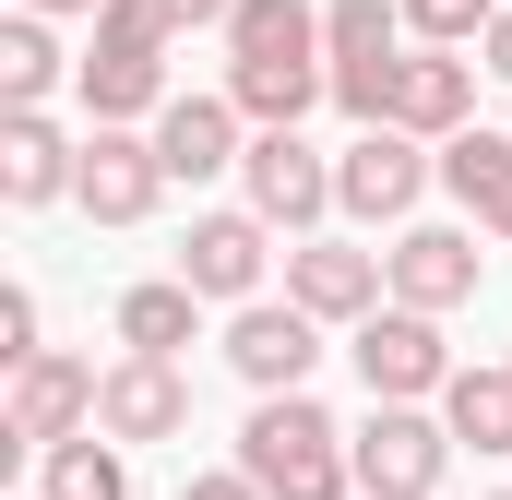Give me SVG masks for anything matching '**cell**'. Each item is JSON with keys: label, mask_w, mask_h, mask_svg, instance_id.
<instances>
[{"label": "cell", "mask_w": 512, "mask_h": 500, "mask_svg": "<svg viewBox=\"0 0 512 500\" xmlns=\"http://www.w3.org/2000/svg\"><path fill=\"white\" fill-rule=\"evenodd\" d=\"M239 477L262 500H346L358 489V453H346V429L310 393H262L251 429H239Z\"/></svg>", "instance_id": "cell-1"}, {"label": "cell", "mask_w": 512, "mask_h": 500, "mask_svg": "<svg viewBox=\"0 0 512 500\" xmlns=\"http://www.w3.org/2000/svg\"><path fill=\"white\" fill-rule=\"evenodd\" d=\"M167 12L155 0H108L96 12V48H84V108H96V131L143 120V108H167Z\"/></svg>", "instance_id": "cell-2"}, {"label": "cell", "mask_w": 512, "mask_h": 500, "mask_svg": "<svg viewBox=\"0 0 512 500\" xmlns=\"http://www.w3.org/2000/svg\"><path fill=\"white\" fill-rule=\"evenodd\" d=\"M322 72H334V108H346L358 131H393L405 12H382V0H322Z\"/></svg>", "instance_id": "cell-3"}, {"label": "cell", "mask_w": 512, "mask_h": 500, "mask_svg": "<svg viewBox=\"0 0 512 500\" xmlns=\"http://www.w3.org/2000/svg\"><path fill=\"white\" fill-rule=\"evenodd\" d=\"M346 453H358V489L370 500H429L441 465H453V429L417 417V405H370V429H346Z\"/></svg>", "instance_id": "cell-4"}, {"label": "cell", "mask_w": 512, "mask_h": 500, "mask_svg": "<svg viewBox=\"0 0 512 500\" xmlns=\"http://www.w3.org/2000/svg\"><path fill=\"white\" fill-rule=\"evenodd\" d=\"M346 358H358V381H370V405H417V393H453V358H441V322H429V310H370Z\"/></svg>", "instance_id": "cell-5"}, {"label": "cell", "mask_w": 512, "mask_h": 500, "mask_svg": "<svg viewBox=\"0 0 512 500\" xmlns=\"http://www.w3.org/2000/svg\"><path fill=\"white\" fill-rule=\"evenodd\" d=\"M227 370L251 381V393H310V370H322V322H310L298 298H251V310L227 322Z\"/></svg>", "instance_id": "cell-6"}, {"label": "cell", "mask_w": 512, "mask_h": 500, "mask_svg": "<svg viewBox=\"0 0 512 500\" xmlns=\"http://www.w3.org/2000/svg\"><path fill=\"white\" fill-rule=\"evenodd\" d=\"M239 179H251V215H262V227H286V239H310V227L334 215V167H322L298 131H251Z\"/></svg>", "instance_id": "cell-7"}, {"label": "cell", "mask_w": 512, "mask_h": 500, "mask_svg": "<svg viewBox=\"0 0 512 500\" xmlns=\"http://www.w3.org/2000/svg\"><path fill=\"white\" fill-rule=\"evenodd\" d=\"M417 191H429L417 131H358V143L334 155V203H346L358 227H405V215H417Z\"/></svg>", "instance_id": "cell-8"}, {"label": "cell", "mask_w": 512, "mask_h": 500, "mask_svg": "<svg viewBox=\"0 0 512 500\" xmlns=\"http://www.w3.org/2000/svg\"><path fill=\"white\" fill-rule=\"evenodd\" d=\"M96 381H108V370H84V358H60V346H48L36 370H12V417H0L12 453H60V441H84V429H96Z\"/></svg>", "instance_id": "cell-9"}, {"label": "cell", "mask_w": 512, "mask_h": 500, "mask_svg": "<svg viewBox=\"0 0 512 500\" xmlns=\"http://www.w3.org/2000/svg\"><path fill=\"white\" fill-rule=\"evenodd\" d=\"M262 262H274V227H262L251 203H227V215H191V239H179V286H191V298H239V310H251Z\"/></svg>", "instance_id": "cell-10"}, {"label": "cell", "mask_w": 512, "mask_h": 500, "mask_svg": "<svg viewBox=\"0 0 512 500\" xmlns=\"http://www.w3.org/2000/svg\"><path fill=\"white\" fill-rule=\"evenodd\" d=\"M382 286H393L382 250H346V239H298V250H286V298H298L310 322H370Z\"/></svg>", "instance_id": "cell-11"}, {"label": "cell", "mask_w": 512, "mask_h": 500, "mask_svg": "<svg viewBox=\"0 0 512 500\" xmlns=\"http://www.w3.org/2000/svg\"><path fill=\"white\" fill-rule=\"evenodd\" d=\"M393 262V310H465L477 298V227H405V239L382 250Z\"/></svg>", "instance_id": "cell-12"}, {"label": "cell", "mask_w": 512, "mask_h": 500, "mask_svg": "<svg viewBox=\"0 0 512 500\" xmlns=\"http://www.w3.org/2000/svg\"><path fill=\"white\" fill-rule=\"evenodd\" d=\"M96 429H108V441H179V429H191L179 358H120V370L96 381Z\"/></svg>", "instance_id": "cell-13"}, {"label": "cell", "mask_w": 512, "mask_h": 500, "mask_svg": "<svg viewBox=\"0 0 512 500\" xmlns=\"http://www.w3.org/2000/svg\"><path fill=\"white\" fill-rule=\"evenodd\" d=\"M155 191H167V167H155L143 131H96V143H84V191H72V203H84L96 227H143Z\"/></svg>", "instance_id": "cell-14"}, {"label": "cell", "mask_w": 512, "mask_h": 500, "mask_svg": "<svg viewBox=\"0 0 512 500\" xmlns=\"http://www.w3.org/2000/svg\"><path fill=\"white\" fill-rule=\"evenodd\" d=\"M239 155H251V143H239V108H227V96H167V108H155V167H167V179H227Z\"/></svg>", "instance_id": "cell-15"}, {"label": "cell", "mask_w": 512, "mask_h": 500, "mask_svg": "<svg viewBox=\"0 0 512 500\" xmlns=\"http://www.w3.org/2000/svg\"><path fill=\"white\" fill-rule=\"evenodd\" d=\"M60 191H84V143H60L48 108L0 120V203H60Z\"/></svg>", "instance_id": "cell-16"}, {"label": "cell", "mask_w": 512, "mask_h": 500, "mask_svg": "<svg viewBox=\"0 0 512 500\" xmlns=\"http://www.w3.org/2000/svg\"><path fill=\"white\" fill-rule=\"evenodd\" d=\"M227 72H322V12L310 0H239Z\"/></svg>", "instance_id": "cell-17"}, {"label": "cell", "mask_w": 512, "mask_h": 500, "mask_svg": "<svg viewBox=\"0 0 512 500\" xmlns=\"http://www.w3.org/2000/svg\"><path fill=\"white\" fill-rule=\"evenodd\" d=\"M465 108H477V72L441 60V48H417L405 84H393V131H417V143H465Z\"/></svg>", "instance_id": "cell-18"}, {"label": "cell", "mask_w": 512, "mask_h": 500, "mask_svg": "<svg viewBox=\"0 0 512 500\" xmlns=\"http://www.w3.org/2000/svg\"><path fill=\"white\" fill-rule=\"evenodd\" d=\"M441 191L489 227V239H512V143L501 131H465V143H441Z\"/></svg>", "instance_id": "cell-19"}, {"label": "cell", "mask_w": 512, "mask_h": 500, "mask_svg": "<svg viewBox=\"0 0 512 500\" xmlns=\"http://www.w3.org/2000/svg\"><path fill=\"white\" fill-rule=\"evenodd\" d=\"M60 72H84V60H60V36H48L36 12H12V24H0V108H12V120H24V108H48V84H60Z\"/></svg>", "instance_id": "cell-20"}, {"label": "cell", "mask_w": 512, "mask_h": 500, "mask_svg": "<svg viewBox=\"0 0 512 500\" xmlns=\"http://www.w3.org/2000/svg\"><path fill=\"white\" fill-rule=\"evenodd\" d=\"M441 429H453V441H477V453H512V370H453Z\"/></svg>", "instance_id": "cell-21"}, {"label": "cell", "mask_w": 512, "mask_h": 500, "mask_svg": "<svg viewBox=\"0 0 512 500\" xmlns=\"http://www.w3.org/2000/svg\"><path fill=\"white\" fill-rule=\"evenodd\" d=\"M120 346L131 358H179V346H191V286H179V274H155V286L120 298Z\"/></svg>", "instance_id": "cell-22"}, {"label": "cell", "mask_w": 512, "mask_h": 500, "mask_svg": "<svg viewBox=\"0 0 512 500\" xmlns=\"http://www.w3.org/2000/svg\"><path fill=\"white\" fill-rule=\"evenodd\" d=\"M48 500H131V465L108 429H84V441H60L48 453Z\"/></svg>", "instance_id": "cell-23"}, {"label": "cell", "mask_w": 512, "mask_h": 500, "mask_svg": "<svg viewBox=\"0 0 512 500\" xmlns=\"http://www.w3.org/2000/svg\"><path fill=\"white\" fill-rule=\"evenodd\" d=\"M393 12H405L429 48H465V36H489V24H501L512 0H393Z\"/></svg>", "instance_id": "cell-24"}, {"label": "cell", "mask_w": 512, "mask_h": 500, "mask_svg": "<svg viewBox=\"0 0 512 500\" xmlns=\"http://www.w3.org/2000/svg\"><path fill=\"white\" fill-rule=\"evenodd\" d=\"M0 358H12V370H36V358H48V346H36V298H24V286H0Z\"/></svg>", "instance_id": "cell-25"}, {"label": "cell", "mask_w": 512, "mask_h": 500, "mask_svg": "<svg viewBox=\"0 0 512 500\" xmlns=\"http://www.w3.org/2000/svg\"><path fill=\"white\" fill-rule=\"evenodd\" d=\"M155 12H167L179 36H191V24H239V0H155Z\"/></svg>", "instance_id": "cell-26"}, {"label": "cell", "mask_w": 512, "mask_h": 500, "mask_svg": "<svg viewBox=\"0 0 512 500\" xmlns=\"http://www.w3.org/2000/svg\"><path fill=\"white\" fill-rule=\"evenodd\" d=\"M179 500H262V489H251V477H239V465H227V477H191V489H179Z\"/></svg>", "instance_id": "cell-27"}, {"label": "cell", "mask_w": 512, "mask_h": 500, "mask_svg": "<svg viewBox=\"0 0 512 500\" xmlns=\"http://www.w3.org/2000/svg\"><path fill=\"white\" fill-rule=\"evenodd\" d=\"M477 48H489L477 72H501V84H512V12H501V24H489V36H477Z\"/></svg>", "instance_id": "cell-28"}, {"label": "cell", "mask_w": 512, "mask_h": 500, "mask_svg": "<svg viewBox=\"0 0 512 500\" xmlns=\"http://www.w3.org/2000/svg\"><path fill=\"white\" fill-rule=\"evenodd\" d=\"M24 12H36V24H48V12H108V0H24Z\"/></svg>", "instance_id": "cell-29"}, {"label": "cell", "mask_w": 512, "mask_h": 500, "mask_svg": "<svg viewBox=\"0 0 512 500\" xmlns=\"http://www.w3.org/2000/svg\"><path fill=\"white\" fill-rule=\"evenodd\" d=\"M501 370H512V358H501Z\"/></svg>", "instance_id": "cell-30"}, {"label": "cell", "mask_w": 512, "mask_h": 500, "mask_svg": "<svg viewBox=\"0 0 512 500\" xmlns=\"http://www.w3.org/2000/svg\"><path fill=\"white\" fill-rule=\"evenodd\" d=\"M501 500H512V489H501Z\"/></svg>", "instance_id": "cell-31"}]
</instances>
